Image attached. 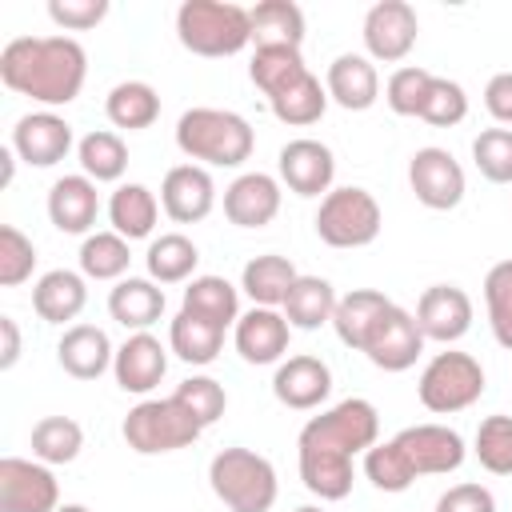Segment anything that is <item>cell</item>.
Returning a JSON list of instances; mask_svg holds the SVG:
<instances>
[{"label":"cell","instance_id":"6da1fadb","mask_svg":"<svg viewBox=\"0 0 512 512\" xmlns=\"http://www.w3.org/2000/svg\"><path fill=\"white\" fill-rule=\"evenodd\" d=\"M380 436V412L364 396H348L300 428L296 456L300 480L320 500H344L352 492V460Z\"/></svg>","mask_w":512,"mask_h":512},{"label":"cell","instance_id":"7a4b0ae2","mask_svg":"<svg viewBox=\"0 0 512 512\" xmlns=\"http://www.w3.org/2000/svg\"><path fill=\"white\" fill-rule=\"evenodd\" d=\"M0 80L16 96L60 108L80 96L88 80V52L72 36H16L0 48Z\"/></svg>","mask_w":512,"mask_h":512},{"label":"cell","instance_id":"3957f363","mask_svg":"<svg viewBox=\"0 0 512 512\" xmlns=\"http://www.w3.org/2000/svg\"><path fill=\"white\" fill-rule=\"evenodd\" d=\"M176 148L208 168H240L256 148V132L240 112L188 108L176 120Z\"/></svg>","mask_w":512,"mask_h":512},{"label":"cell","instance_id":"277c9868","mask_svg":"<svg viewBox=\"0 0 512 512\" xmlns=\"http://www.w3.org/2000/svg\"><path fill=\"white\" fill-rule=\"evenodd\" d=\"M176 40L192 56H236L252 44V12L232 0H184L176 8Z\"/></svg>","mask_w":512,"mask_h":512},{"label":"cell","instance_id":"5b68a950","mask_svg":"<svg viewBox=\"0 0 512 512\" xmlns=\"http://www.w3.org/2000/svg\"><path fill=\"white\" fill-rule=\"evenodd\" d=\"M208 484L228 512H272L280 496L272 460L252 448H220L208 464Z\"/></svg>","mask_w":512,"mask_h":512},{"label":"cell","instance_id":"8992f818","mask_svg":"<svg viewBox=\"0 0 512 512\" xmlns=\"http://www.w3.org/2000/svg\"><path fill=\"white\" fill-rule=\"evenodd\" d=\"M120 432H124V444L132 452L160 456V452H176V448L196 444L204 424L176 396H164V400H140L136 408H128Z\"/></svg>","mask_w":512,"mask_h":512},{"label":"cell","instance_id":"52a82bcc","mask_svg":"<svg viewBox=\"0 0 512 512\" xmlns=\"http://www.w3.org/2000/svg\"><path fill=\"white\" fill-rule=\"evenodd\" d=\"M312 224L328 248H368L384 228V212L368 188L344 184L320 200Z\"/></svg>","mask_w":512,"mask_h":512},{"label":"cell","instance_id":"ba28073f","mask_svg":"<svg viewBox=\"0 0 512 512\" xmlns=\"http://www.w3.org/2000/svg\"><path fill=\"white\" fill-rule=\"evenodd\" d=\"M484 384H488V380H484L480 360L468 356V352L448 348V352H436V356L424 364V372H420V380H416V396H420V404H424L428 412L452 416V412L472 408V404L484 396Z\"/></svg>","mask_w":512,"mask_h":512},{"label":"cell","instance_id":"9c48e42d","mask_svg":"<svg viewBox=\"0 0 512 512\" xmlns=\"http://www.w3.org/2000/svg\"><path fill=\"white\" fill-rule=\"evenodd\" d=\"M408 188L432 212H452L464 200V168L448 148H416L408 160Z\"/></svg>","mask_w":512,"mask_h":512},{"label":"cell","instance_id":"30bf717a","mask_svg":"<svg viewBox=\"0 0 512 512\" xmlns=\"http://www.w3.org/2000/svg\"><path fill=\"white\" fill-rule=\"evenodd\" d=\"M412 476H448L464 464V440L448 424H412L392 436Z\"/></svg>","mask_w":512,"mask_h":512},{"label":"cell","instance_id":"8fae6325","mask_svg":"<svg viewBox=\"0 0 512 512\" xmlns=\"http://www.w3.org/2000/svg\"><path fill=\"white\" fill-rule=\"evenodd\" d=\"M360 36H364L368 60L396 64L416 48V36H420L416 8L408 0H376L364 12V32Z\"/></svg>","mask_w":512,"mask_h":512},{"label":"cell","instance_id":"7c38bea8","mask_svg":"<svg viewBox=\"0 0 512 512\" xmlns=\"http://www.w3.org/2000/svg\"><path fill=\"white\" fill-rule=\"evenodd\" d=\"M60 484L48 464L4 456L0 460V512H56Z\"/></svg>","mask_w":512,"mask_h":512},{"label":"cell","instance_id":"4fadbf2b","mask_svg":"<svg viewBox=\"0 0 512 512\" xmlns=\"http://www.w3.org/2000/svg\"><path fill=\"white\" fill-rule=\"evenodd\" d=\"M420 352H424V332L416 324V312L388 304V312L376 320V328L364 344V356L380 372H408L420 360Z\"/></svg>","mask_w":512,"mask_h":512},{"label":"cell","instance_id":"5bb4252c","mask_svg":"<svg viewBox=\"0 0 512 512\" xmlns=\"http://www.w3.org/2000/svg\"><path fill=\"white\" fill-rule=\"evenodd\" d=\"M280 180L288 184V192L296 196H328L332 192V176H336V156L328 144L312 140V136H296L280 148L276 156Z\"/></svg>","mask_w":512,"mask_h":512},{"label":"cell","instance_id":"9a60e30c","mask_svg":"<svg viewBox=\"0 0 512 512\" xmlns=\"http://www.w3.org/2000/svg\"><path fill=\"white\" fill-rule=\"evenodd\" d=\"M416 324L424 340L456 344L472 328V296L456 284H432L416 300Z\"/></svg>","mask_w":512,"mask_h":512},{"label":"cell","instance_id":"2e32d148","mask_svg":"<svg viewBox=\"0 0 512 512\" xmlns=\"http://www.w3.org/2000/svg\"><path fill=\"white\" fill-rule=\"evenodd\" d=\"M12 152L32 168H52L72 152V124L56 112H28L12 128Z\"/></svg>","mask_w":512,"mask_h":512},{"label":"cell","instance_id":"e0dca14e","mask_svg":"<svg viewBox=\"0 0 512 512\" xmlns=\"http://www.w3.org/2000/svg\"><path fill=\"white\" fill-rule=\"evenodd\" d=\"M160 208L176 224H196L216 208V184L204 164H176L164 172L160 184Z\"/></svg>","mask_w":512,"mask_h":512},{"label":"cell","instance_id":"ac0fdd59","mask_svg":"<svg viewBox=\"0 0 512 512\" xmlns=\"http://www.w3.org/2000/svg\"><path fill=\"white\" fill-rule=\"evenodd\" d=\"M332 392V368L320 360V356H288L276 364V376H272V396L292 408V412H312L328 400Z\"/></svg>","mask_w":512,"mask_h":512},{"label":"cell","instance_id":"d6986e66","mask_svg":"<svg viewBox=\"0 0 512 512\" xmlns=\"http://www.w3.org/2000/svg\"><path fill=\"white\" fill-rule=\"evenodd\" d=\"M280 180L268 172H244L224 188V216L236 228H264L280 212Z\"/></svg>","mask_w":512,"mask_h":512},{"label":"cell","instance_id":"ffe728a7","mask_svg":"<svg viewBox=\"0 0 512 512\" xmlns=\"http://www.w3.org/2000/svg\"><path fill=\"white\" fill-rule=\"evenodd\" d=\"M168 372V348L152 336V332H132L120 348H116V360H112V376L124 392L132 396H144L152 392Z\"/></svg>","mask_w":512,"mask_h":512},{"label":"cell","instance_id":"44dd1931","mask_svg":"<svg viewBox=\"0 0 512 512\" xmlns=\"http://www.w3.org/2000/svg\"><path fill=\"white\" fill-rule=\"evenodd\" d=\"M292 340V324L276 308H256L236 320V352L248 364H280Z\"/></svg>","mask_w":512,"mask_h":512},{"label":"cell","instance_id":"7402d4cb","mask_svg":"<svg viewBox=\"0 0 512 512\" xmlns=\"http://www.w3.org/2000/svg\"><path fill=\"white\" fill-rule=\"evenodd\" d=\"M96 216H100V192H96V180H88L84 172L60 176L48 188V220L60 232L88 236V228L96 224Z\"/></svg>","mask_w":512,"mask_h":512},{"label":"cell","instance_id":"603a6c76","mask_svg":"<svg viewBox=\"0 0 512 512\" xmlns=\"http://www.w3.org/2000/svg\"><path fill=\"white\" fill-rule=\"evenodd\" d=\"M324 88H328V100H336L340 108L348 112H364L380 100V72L368 56L360 52H340L332 64H328V76H324Z\"/></svg>","mask_w":512,"mask_h":512},{"label":"cell","instance_id":"cb8c5ba5","mask_svg":"<svg viewBox=\"0 0 512 512\" xmlns=\"http://www.w3.org/2000/svg\"><path fill=\"white\" fill-rule=\"evenodd\" d=\"M56 360H60V368L72 380H96V376H104L112 368L116 348H112V340H108L104 328H96V324H72V328H64V336L56 344Z\"/></svg>","mask_w":512,"mask_h":512},{"label":"cell","instance_id":"d4e9b609","mask_svg":"<svg viewBox=\"0 0 512 512\" xmlns=\"http://www.w3.org/2000/svg\"><path fill=\"white\" fill-rule=\"evenodd\" d=\"M108 312L128 332H148L164 316V288L152 276H124L108 292Z\"/></svg>","mask_w":512,"mask_h":512},{"label":"cell","instance_id":"484cf974","mask_svg":"<svg viewBox=\"0 0 512 512\" xmlns=\"http://www.w3.org/2000/svg\"><path fill=\"white\" fill-rule=\"evenodd\" d=\"M88 304V288L84 276L72 268H52L32 284V308L44 324H68L84 312Z\"/></svg>","mask_w":512,"mask_h":512},{"label":"cell","instance_id":"4316f807","mask_svg":"<svg viewBox=\"0 0 512 512\" xmlns=\"http://www.w3.org/2000/svg\"><path fill=\"white\" fill-rule=\"evenodd\" d=\"M296 264L280 252H264V256H252L240 272V288L248 292V300L256 308H284L288 300V288L296 284Z\"/></svg>","mask_w":512,"mask_h":512},{"label":"cell","instance_id":"83f0119b","mask_svg":"<svg viewBox=\"0 0 512 512\" xmlns=\"http://www.w3.org/2000/svg\"><path fill=\"white\" fill-rule=\"evenodd\" d=\"M388 304L392 300L384 292H376V288H352L348 296H340L336 300V316H332V328H336L340 344L364 352V344H368L376 320L388 312Z\"/></svg>","mask_w":512,"mask_h":512},{"label":"cell","instance_id":"f1b7e54d","mask_svg":"<svg viewBox=\"0 0 512 512\" xmlns=\"http://www.w3.org/2000/svg\"><path fill=\"white\" fill-rule=\"evenodd\" d=\"M108 220H112V232H120L128 244L132 240H144L152 236L156 220H160V200L148 184H120L108 200Z\"/></svg>","mask_w":512,"mask_h":512},{"label":"cell","instance_id":"f546056e","mask_svg":"<svg viewBox=\"0 0 512 512\" xmlns=\"http://www.w3.org/2000/svg\"><path fill=\"white\" fill-rule=\"evenodd\" d=\"M336 300L340 296L324 276H296V284L288 288V300H284V316L292 328L316 332L320 324H332Z\"/></svg>","mask_w":512,"mask_h":512},{"label":"cell","instance_id":"4dcf8cb0","mask_svg":"<svg viewBox=\"0 0 512 512\" xmlns=\"http://www.w3.org/2000/svg\"><path fill=\"white\" fill-rule=\"evenodd\" d=\"M168 348L184 360V364H212L224 348V328L204 320V316H192V312H176L172 328H168Z\"/></svg>","mask_w":512,"mask_h":512},{"label":"cell","instance_id":"1f68e13d","mask_svg":"<svg viewBox=\"0 0 512 512\" xmlns=\"http://www.w3.org/2000/svg\"><path fill=\"white\" fill-rule=\"evenodd\" d=\"M252 12V44L268 48V44H284V48H300L304 44V12L292 0H260Z\"/></svg>","mask_w":512,"mask_h":512},{"label":"cell","instance_id":"d6a6232c","mask_svg":"<svg viewBox=\"0 0 512 512\" xmlns=\"http://www.w3.org/2000/svg\"><path fill=\"white\" fill-rule=\"evenodd\" d=\"M180 308L228 328V324L240 320V292L224 276H192L188 288H184V304Z\"/></svg>","mask_w":512,"mask_h":512},{"label":"cell","instance_id":"836d02e7","mask_svg":"<svg viewBox=\"0 0 512 512\" xmlns=\"http://www.w3.org/2000/svg\"><path fill=\"white\" fill-rule=\"evenodd\" d=\"M300 76H308V64L300 56V48H284V44H268V48H256L252 60H248V80L272 100L280 96L288 84H296Z\"/></svg>","mask_w":512,"mask_h":512},{"label":"cell","instance_id":"e575fe53","mask_svg":"<svg viewBox=\"0 0 512 512\" xmlns=\"http://www.w3.org/2000/svg\"><path fill=\"white\" fill-rule=\"evenodd\" d=\"M104 112L116 128H128V132H140V128H152L156 116H160V96L152 84L144 80H120L108 100H104Z\"/></svg>","mask_w":512,"mask_h":512},{"label":"cell","instance_id":"d590c367","mask_svg":"<svg viewBox=\"0 0 512 512\" xmlns=\"http://www.w3.org/2000/svg\"><path fill=\"white\" fill-rule=\"evenodd\" d=\"M144 264H148V276L156 284H180L196 272L200 264V248L184 236V232H160L148 252H144Z\"/></svg>","mask_w":512,"mask_h":512},{"label":"cell","instance_id":"8d00e7d4","mask_svg":"<svg viewBox=\"0 0 512 512\" xmlns=\"http://www.w3.org/2000/svg\"><path fill=\"white\" fill-rule=\"evenodd\" d=\"M76 160H80V168H84L88 180H96V184H112V180H120L124 168H128V144H124L116 132L96 128V132L80 136V144H76Z\"/></svg>","mask_w":512,"mask_h":512},{"label":"cell","instance_id":"74e56055","mask_svg":"<svg viewBox=\"0 0 512 512\" xmlns=\"http://www.w3.org/2000/svg\"><path fill=\"white\" fill-rule=\"evenodd\" d=\"M84 448V428L72 416H44L32 424V460L40 464H72Z\"/></svg>","mask_w":512,"mask_h":512},{"label":"cell","instance_id":"f35d334b","mask_svg":"<svg viewBox=\"0 0 512 512\" xmlns=\"http://www.w3.org/2000/svg\"><path fill=\"white\" fill-rule=\"evenodd\" d=\"M268 108H272V116H276L280 124L308 128V124H316V120L324 116V108H328V88L308 72V76H300L296 84H288L280 96H272Z\"/></svg>","mask_w":512,"mask_h":512},{"label":"cell","instance_id":"ab89813d","mask_svg":"<svg viewBox=\"0 0 512 512\" xmlns=\"http://www.w3.org/2000/svg\"><path fill=\"white\" fill-rule=\"evenodd\" d=\"M128 260L132 252L120 232H88L80 244V272L88 280H124Z\"/></svg>","mask_w":512,"mask_h":512},{"label":"cell","instance_id":"60d3db41","mask_svg":"<svg viewBox=\"0 0 512 512\" xmlns=\"http://www.w3.org/2000/svg\"><path fill=\"white\" fill-rule=\"evenodd\" d=\"M484 308H488V328L500 348L512 352V260H500L484 276Z\"/></svg>","mask_w":512,"mask_h":512},{"label":"cell","instance_id":"b9f144b4","mask_svg":"<svg viewBox=\"0 0 512 512\" xmlns=\"http://www.w3.org/2000/svg\"><path fill=\"white\" fill-rule=\"evenodd\" d=\"M476 460L492 476H512V416H484L476 428Z\"/></svg>","mask_w":512,"mask_h":512},{"label":"cell","instance_id":"7bdbcfd3","mask_svg":"<svg viewBox=\"0 0 512 512\" xmlns=\"http://www.w3.org/2000/svg\"><path fill=\"white\" fill-rule=\"evenodd\" d=\"M472 164L492 184H512V128H484L472 140Z\"/></svg>","mask_w":512,"mask_h":512},{"label":"cell","instance_id":"ee69618b","mask_svg":"<svg viewBox=\"0 0 512 512\" xmlns=\"http://www.w3.org/2000/svg\"><path fill=\"white\" fill-rule=\"evenodd\" d=\"M428 88H432V72H428V68H416V64H404V68H396V72L388 76L384 100H388V108H392L396 116H420Z\"/></svg>","mask_w":512,"mask_h":512},{"label":"cell","instance_id":"f6af8a7d","mask_svg":"<svg viewBox=\"0 0 512 512\" xmlns=\"http://www.w3.org/2000/svg\"><path fill=\"white\" fill-rule=\"evenodd\" d=\"M172 396H176V400H180L204 428L216 424V420L224 416V408H228V392H224V384L212 380V376H188V380L176 384Z\"/></svg>","mask_w":512,"mask_h":512},{"label":"cell","instance_id":"bcb514c9","mask_svg":"<svg viewBox=\"0 0 512 512\" xmlns=\"http://www.w3.org/2000/svg\"><path fill=\"white\" fill-rule=\"evenodd\" d=\"M364 476H368L380 492H404V488H412V480H416L392 440H376V444L364 452Z\"/></svg>","mask_w":512,"mask_h":512},{"label":"cell","instance_id":"7dc6e473","mask_svg":"<svg viewBox=\"0 0 512 512\" xmlns=\"http://www.w3.org/2000/svg\"><path fill=\"white\" fill-rule=\"evenodd\" d=\"M468 116V92L448 80V76H432V88L424 96V108H420V120H428L432 128H452Z\"/></svg>","mask_w":512,"mask_h":512},{"label":"cell","instance_id":"c3c4849f","mask_svg":"<svg viewBox=\"0 0 512 512\" xmlns=\"http://www.w3.org/2000/svg\"><path fill=\"white\" fill-rule=\"evenodd\" d=\"M32 268H36V244L16 224H4L0 228V284L16 288L32 276Z\"/></svg>","mask_w":512,"mask_h":512},{"label":"cell","instance_id":"681fc988","mask_svg":"<svg viewBox=\"0 0 512 512\" xmlns=\"http://www.w3.org/2000/svg\"><path fill=\"white\" fill-rule=\"evenodd\" d=\"M48 16L64 32H88L108 16V0H48Z\"/></svg>","mask_w":512,"mask_h":512},{"label":"cell","instance_id":"f907efd6","mask_svg":"<svg viewBox=\"0 0 512 512\" xmlns=\"http://www.w3.org/2000/svg\"><path fill=\"white\" fill-rule=\"evenodd\" d=\"M436 512H496V496L484 484L464 480V484H452L448 492H440Z\"/></svg>","mask_w":512,"mask_h":512},{"label":"cell","instance_id":"816d5d0a","mask_svg":"<svg viewBox=\"0 0 512 512\" xmlns=\"http://www.w3.org/2000/svg\"><path fill=\"white\" fill-rule=\"evenodd\" d=\"M484 108L496 124H512V72H496L484 84Z\"/></svg>","mask_w":512,"mask_h":512},{"label":"cell","instance_id":"f5cc1de1","mask_svg":"<svg viewBox=\"0 0 512 512\" xmlns=\"http://www.w3.org/2000/svg\"><path fill=\"white\" fill-rule=\"evenodd\" d=\"M0 372H8V368H16V360H20V328H16V320L12 316H0Z\"/></svg>","mask_w":512,"mask_h":512},{"label":"cell","instance_id":"db71d44e","mask_svg":"<svg viewBox=\"0 0 512 512\" xmlns=\"http://www.w3.org/2000/svg\"><path fill=\"white\" fill-rule=\"evenodd\" d=\"M0 164H4V172H0V188H8V184H12V176H16V152H12V144H8V148H0Z\"/></svg>","mask_w":512,"mask_h":512},{"label":"cell","instance_id":"11a10c76","mask_svg":"<svg viewBox=\"0 0 512 512\" xmlns=\"http://www.w3.org/2000/svg\"><path fill=\"white\" fill-rule=\"evenodd\" d=\"M56 512H88V508H84V504H60Z\"/></svg>","mask_w":512,"mask_h":512},{"label":"cell","instance_id":"9f6ffc18","mask_svg":"<svg viewBox=\"0 0 512 512\" xmlns=\"http://www.w3.org/2000/svg\"><path fill=\"white\" fill-rule=\"evenodd\" d=\"M292 512H324L320 504H300V508H292Z\"/></svg>","mask_w":512,"mask_h":512}]
</instances>
